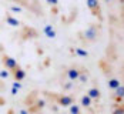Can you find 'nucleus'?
Wrapping results in <instances>:
<instances>
[{
  "label": "nucleus",
  "mask_w": 124,
  "mask_h": 114,
  "mask_svg": "<svg viewBox=\"0 0 124 114\" xmlns=\"http://www.w3.org/2000/svg\"><path fill=\"white\" fill-rule=\"evenodd\" d=\"M24 104L27 107V110L30 111V114H39L41 113V110L46 107V101L39 99V91L34 90L30 94H27V97L24 99Z\"/></svg>",
  "instance_id": "f257e3e1"
},
{
  "label": "nucleus",
  "mask_w": 124,
  "mask_h": 114,
  "mask_svg": "<svg viewBox=\"0 0 124 114\" xmlns=\"http://www.w3.org/2000/svg\"><path fill=\"white\" fill-rule=\"evenodd\" d=\"M101 33V23H90L84 31L78 33V38L86 44V43H96Z\"/></svg>",
  "instance_id": "f03ea898"
},
{
  "label": "nucleus",
  "mask_w": 124,
  "mask_h": 114,
  "mask_svg": "<svg viewBox=\"0 0 124 114\" xmlns=\"http://www.w3.org/2000/svg\"><path fill=\"white\" fill-rule=\"evenodd\" d=\"M43 94L49 99H53V101L57 103L59 106L62 107H70L71 104L76 103L74 96H70V94H57V93H50V91H43Z\"/></svg>",
  "instance_id": "7ed1b4c3"
},
{
  "label": "nucleus",
  "mask_w": 124,
  "mask_h": 114,
  "mask_svg": "<svg viewBox=\"0 0 124 114\" xmlns=\"http://www.w3.org/2000/svg\"><path fill=\"white\" fill-rule=\"evenodd\" d=\"M12 1H16L19 6H22V7H26V9L31 10V12L34 13L36 16H39V17L44 16L43 9H41V6H40V1H39V0H12Z\"/></svg>",
  "instance_id": "20e7f679"
},
{
  "label": "nucleus",
  "mask_w": 124,
  "mask_h": 114,
  "mask_svg": "<svg viewBox=\"0 0 124 114\" xmlns=\"http://www.w3.org/2000/svg\"><path fill=\"white\" fill-rule=\"evenodd\" d=\"M87 7L91 12V14L94 17L99 19V22H103V12H101V6H100V0H86Z\"/></svg>",
  "instance_id": "39448f33"
},
{
  "label": "nucleus",
  "mask_w": 124,
  "mask_h": 114,
  "mask_svg": "<svg viewBox=\"0 0 124 114\" xmlns=\"http://www.w3.org/2000/svg\"><path fill=\"white\" fill-rule=\"evenodd\" d=\"M20 40L26 41V40H31V38H37L40 34L36 29L30 27V26H22V31H20Z\"/></svg>",
  "instance_id": "423d86ee"
},
{
  "label": "nucleus",
  "mask_w": 124,
  "mask_h": 114,
  "mask_svg": "<svg viewBox=\"0 0 124 114\" xmlns=\"http://www.w3.org/2000/svg\"><path fill=\"white\" fill-rule=\"evenodd\" d=\"M81 71H83V67H80V66H71V67H69L64 71V76L70 81H77L80 74H81Z\"/></svg>",
  "instance_id": "0eeeda50"
},
{
  "label": "nucleus",
  "mask_w": 124,
  "mask_h": 114,
  "mask_svg": "<svg viewBox=\"0 0 124 114\" xmlns=\"http://www.w3.org/2000/svg\"><path fill=\"white\" fill-rule=\"evenodd\" d=\"M1 63H3V66H4V68H7L10 73H12L13 70H16L17 67H20V64L17 63L13 57L4 54V51H3V54H1Z\"/></svg>",
  "instance_id": "6e6552de"
},
{
  "label": "nucleus",
  "mask_w": 124,
  "mask_h": 114,
  "mask_svg": "<svg viewBox=\"0 0 124 114\" xmlns=\"http://www.w3.org/2000/svg\"><path fill=\"white\" fill-rule=\"evenodd\" d=\"M111 99L114 103H123V100H124V84L113 91Z\"/></svg>",
  "instance_id": "1a4fd4ad"
},
{
  "label": "nucleus",
  "mask_w": 124,
  "mask_h": 114,
  "mask_svg": "<svg viewBox=\"0 0 124 114\" xmlns=\"http://www.w3.org/2000/svg\"><path fill=\"white\" fill-rule=\"evenodd\" d=\"M10 74H12V77L16 81H23L26 78V71H24V68H22V67H17L16 70H13Z\"/></svg>",
  "instance_id": "9d476101"
},
{
  "label": "nucleus",
  "mask_w": 124,
  "mask_h": 114,
  "mask_svg": "<svg viewBox=\"0 0 124 114\" xmlns=\"http://www.w3.org/2000/svg\"><path fill=\"white\" fill-rule=\"evenodd\" d=\"M87 94L93 99V100H96V101H99L100 99H101V91H100L99 87H91V89L87 90Z\"/></svg>",
  "instance_id": "9b49d317"
},
{
  "label": "nucleus",
  "mask_w": 124,
  "mask_h": 114,
  "mask_svg": "<svg viewBox=\"0 0 124 114\" xmlns=\"http://www.w3.org/2000/svg\"><path fill=\"white\" fill-rule=\"evenodd\" d=\"M80 104H81V107H84V108H90L91 104H93V99H91L88 94H84V96H81V99H80Z\"/></svg>",
  "instance_id": "f8f14e48"
},
{
  "label": "nucleus",
  "mask_w": 124,
  "mask_h": 114,
  "mask_svg": "<svg viewBox=\"0 0 124 114\" xmlns=\"http://www.w3.org/2000/svg\"><path fill=\"white\" fill-rule=\"evenodd\" d=\"M111 114H124V104L123 103H113Z\"/></svg>",
  "instance_id": "ddd939ff"
},
{
  "label": "nucleus",
  "mask_w": 124,
  "mask_h": 114,
  "mask_svg": "<svg viewBox=\"0 0 124 114\" xmlns=\"http://www.w3.org/2000/svg\"><path fill=\"white\" fill-rule=\"evenodd\" d=\"M6 22H7V24L9 26H13V27H22V23L17 20V19H14L12 14H6Z\"/></svg>",
  "instance_id": "4468645a"
},
{
  "label": "nucleus",
  "mask_w": 124,
  "mask_h": 114,
  "mask_svg": "<svg viewBox=\"0 0 124 114\" xmlns=\"http://www.w3.org/2000/svg\"><path fill=\"white\" fill-rule=\"evenodd\" d=\"M107 86H108V89L111 90V91H114L116 89H118L121 86V83H120L118 78H108L107 80Z\"/></svg>",
  "instance_id": "2eb2a0df"
},
{
  "label": "nucleus",
  "mask_w": 124,
  "mask_h": 114,
  "mask_svg": "<svg viewBox=\"0 0 124 114\" xmlns=\"http://www.w3.org/2000/svg\"><path fill=\"white\" fill-rule=\"evenodd\" d=\"M43 33L47 36V37H50V38H53L54 36H56V30H54V27L51 24H47L44 29H43Z\"/></svg>",
  "instance_id": "dca6fc26"
},
{
  "label": "nucleus",
  "mask_w": 124,
  "mask_h": 114,
  "mask_svg": "<svg viewBox=\"0 0 124 114\" xmlns=\"http://www.w3.org/2000/svg\"><path fill=\"white\" fill-rule=\"evenodd\" d=\"M87 80H88V70L83 67V71H81V74L78 77V81H80V83H86Z\"/></svg>",
  "instance_id": "f3484780"
},
{
  "label": "nucleus",
  "mask_w": 124,
  "mask_h": 114,
  "mask_svg": "<svg viewBox=\"0 0 124 114\" xmlns=\"http://www.w3.org/2000/svg\"><path fill=\"white\" fill-rule=\"evenodd\" d=\"M74 51H76V54L80 56V57H88V53H87L84 49H81V47H76Z\"/></svg>",
  "instance_id": "a211bd4d"
},
{
  "label": "nucleus",
  "mask_w": 124,
  "mask_h": 114,
  "mask_svg": "<svg viewBox=\"0 0 124 114\" xmlns=\"http://www.w3.org/2000/svg\"><path fill=\"white\" fill-rule=\"evenodd\" d=\"M69 111H70V114L81 113V111H80V106H77V103H74V104H71V106L69 107Z\"/></svg>",
  "instance_id": "6ab92c4d"
},
{
  "label": "nucleus",
  "mask_w": 124,
  "mask_h": 114,
  "mask_svg": "<svg viewBox=\"0 0 124 114\" xmlns=\"http://www.w3.org/2000/svg\"><path fill=\"white\" fill-rule=\"evenodd\" d=\"M10 10L14 13H23V7L22 6H10Z\"/></svg>",
  "instance_id": "aec40b11"
},
{
  "label": "nucleus",
  "mask_w": 124,
  "mask_h": 114,
  "mask_svg": "<svg viewBox=\"0 0 124 114\" xmlns=\"http://www.w3.org/2000/svg\"><path fill=\"white\" fill-rule=\"evenodd\" d=\"M47 3H49L51 7H57L59 6V0H47Z\"/></svg>",
  "instance_id": "412c9836"
},
{
  "label": "nucleus",
  "mask_w": 124,
  "mask_h": 114,
  "mask_svg": "<svg viewBox=\"0 0 124 114\" xmlns=\"http://www.w3.org/2000/svg\"><path fill=\"white\" fill-rule=\"evenodd\" d=\"M73 87V81H70V83H67V84H63V89L64 90H70Z\"/></svg>",
  "instance_id": "4be33fe9"
},
{
  "label": "nucleus",
  "mask_w": 124,
  "mask_h": 114,
  "mask_svg": "<svg viewBox=\"0 0 124 114\" xmlns=\"http://www.w3.org/2000/svg\"><path fill=\"white\" fill-rule=\"evenodd\" d=\"M13 87L17 89V90H20L22 89V83H20V81H16V83H13Z\"/></svg>",
  "instance_id": "5701e85b"
},
{
  "label": "nucleus",
  "mask_w": 124,
  "mask_h": 114,
  "mask_svg": "<svg viewBox=\"0 0 124 114\" xmlns=\"http://www.w3.org/2000/svg\"><path fill=\"white\" fill-rule=\"evenodd\" d=\"M6 70H7V68H3V70H1V78H6V77H7V71H6Z\"/></svg>",
  "instance_id": "b1692460"
},
{
  "label": "nucleus",
  "mask_w": 124,
  "mask_h": 114,
  "mask_svg": "<svg viewBox=\"0 0 124 114\" xmlns=\"http://www.w3.org/2000/svg\"><path fill=\"white\" fill-rule=\"evenodd\" d=\"M19 114H30V111H29V110H24V108H22Z\"/></svg>",
  "instance_id": "393cba45"
},
{
  "label": "nucleus",
  "mask_w": 124,
  "mask_h": 114,
  "mask_svg": "<svg viewBox=\"0 0 124 114\" xmlns=\"http://www.w3.org/2000/svg\"><path fill=\"white\" fill-rule=\"evenodd\" d=\"M7 114H16V113H14L13 108H9V110H7Z\"/></svg>",
  "instance_id": "a878e982"
},
{
  "label": "nucleus",
  "mask_w": 124,
  "mask_h": 114,
  "mask_svg": "<svg viewBox=\"0 0 124 114\" xmlns=\"http://www.w3.org/2000/svg\"><path fill=\"white\" fill-rule=\"evenodd\" d=\"M110 1H113V0H106V3H110Z\"/></svg>",
  "instance_id": "bb28decb"
},
{
  "label": "nucleus",
  "mask_w": 124,
  "mask_h": 114,
  "mask_svg": "<svg viewBox=\"0 0 124 114\" xmlns=\"http://www.w3.org/2000/svg\"><path fill=\"white\" fill-rule=\"evenodd\" d=\"M76 114H81V113H76Z\"/></svg>",
  "instance_id": "cd10ccee"
}]
</instances>
